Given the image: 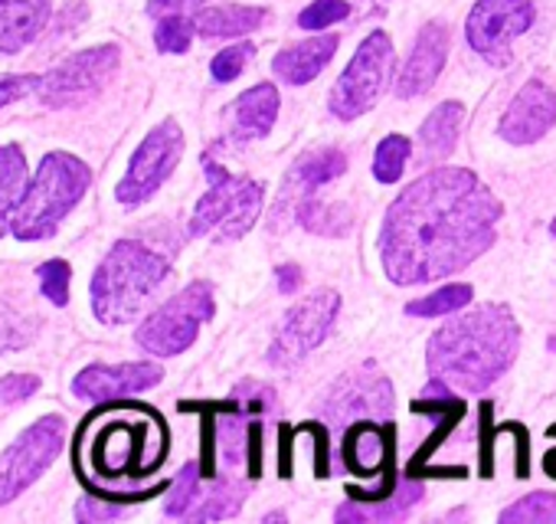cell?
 Here are the masks:
<instances>
[{
    "instance_id": "1",
    "label": "cell",
    "mask_w": 556,
    "mask_h": 524,
    "mask_svg": "<svg viewBox=\"0 0 556 524\" xmlns=\"http://www.w3.org/2000/svg\"><path fill=\"white\" fill-rule=\"evenodd\" d=\"M501 203L465 167H439L413 180L380 229L383 273L393 286H426L462 273L497 236Z\"/></svg>"
},
{
    "instance_id": "2",
    "label": "cell",
    "mask_w": 556,
    "mask_h": 524,
    "mask_svg": "<svg viewBox=\"0 0 556 524\" xmlns=\"http://www.w3.org/2000/svg\"><path fill=\"white\" fill-rule=\"evenodd\" d=\"M520 351V325L504 305H478L445 322L426 351L429 374L452 390H488Z\"/></svg>"
},
{
    "instance_id": "3",
    "label": "cell",
    "mask_w": 556,
    "mask_h": 524,
    "mask_svg": "<svg viewBox=\"0 0 556 524\" xmlns=\"http://www.w3.org/2000/svg\"><path fill=\"white\" fill-rule=\"evenodd\" d=\"M170 276V262L141 239H118L92 276V312L102 325L135 322Z\"/></svg>"
},
{
    "instance_id": "4",
    "label": "cell",
    "mask_w": 556,
    "mask_h": 524,
    "mask_svg": "<svg viewBox=\"0 0 556 524\" xmlns=\"http://www.w3.org/2000/svg\"><path fill=\"white\" fill-rule=\"evenodd\" d=\"M92 187V171L83 158L70 151H50L37 164L34 177L14 207L11 233L24 242H40L56 236L63 220L79 207V200Z\"/></svg>"
},
{
    "instance_id": "5",
    "label": "cell",
    "mask_w": 556,
    "mask_h": 524,
    "mask_svg": "<svg viewBox=\"0 0 556 524\" xmlns=\"http://www.w3.org/2000/svg\"><path fill=\"white\" fill-rule=\"evenodd\" d=\"M203 171L210 177V190L197 200L190 216V236H210L216 242L242 239L265 203V187L252 177L229 174L213 151L203 154Z\"/></svg>"
},
{
    "instance_id": "6",
    "label": "cell",
    "mask_w": 556,
    "mask_h": 524,
    "mask_svg": "<svg viewBox=\"0 0 556 524\" xmlns=\"http://www.w3.org/2000/svg\"><path fill=\"white\" fill-rule=\"evenodd\" d=\"M213 312H216L213 286L190 283L187 289L170 296L157 312H151L138 325L135 341L141 351H148L154 358H177L197 341L200 328L213 319Z\"/></svg>"
},
{
    "instance_id": "7",
    "label": "cell",
    "mask_w": 556,
    "mask_h": 524,
    "mask_svg": "<svg viewBox=\"0 0 556 524\" xmlns=\"http://www.w3.org/2000/svg\"><path fill=\"white\" fill-rule=\"evenodd\" d=\"M393 63H396V50H393L390 34L374 30L357 47L348 70L334 83V89L328 96L331 115L341 118V122H354V118L367 115L380 102V96L387 92L390 76H393Z\"/></svg>"
},
{
    "instance_id": "8",
    "label": "cell",
    "mask_w": 556,
    "mask_h": 524,
    "mask_svg": "<svg viewBox=\"0 0 556 524\" xmlns=\"http://www.w3.org/2000/svg\"><path fill=\"white\" fill-rule=\"evenodd\" d=\"M63 442H66V420L40 416L0 452V504H11L14 498H21L56 462Z\"/></svg>"
},
{
    "instance_id": "9",
    "label": "cell",
    "mask_w": 556,
    "mask_h": 524,
    "mask_svg": "<svg viewBox=\"0 0 556 524\" xmlns=\"http://www.w3.org/2000/svg\"><path fill=\"white\" fill-rule=\"evenodd\" d=\"M118 63H122V53L115 43L89 47V50L70 57L66 63L53 66L50 73L37 76L34 92L47 109L83 105L109 86V79L118 73Z\"/></svg>"
},
{
    "instance_id": "10",
    "label": "cell",
    "mask_w": 556,
    "mask_h": 524,
    "mask_svg": "<svg viewBox=\"0 0 556 524\" xmlns=\"http://www.w3.org/2000/svg\"><path fill=\"white\" fill-rule=\"evenodd\" d=\"M184 128L174 118H164L161 125H154L144 141L135 148L125 177L115 187L118 203L125 207H141L148 203L164 184L167 177L177 171L180 158H184Z\"/></svg>"
},
{
    "instance_id": "11",
    "label": "cell",
    "mask_w": 556,
    "mask_h": 524,
    "mask_svg": "<svg viewBox=\"0 0 556 524\" xmlns=\"http://www.w3.org/2000/svg\"><path fill=\"white\" fill-rule=\"evenodd\" d=\"M341 312V296L325 289L315 292L308 299H302L299 305H292V312L278 322L275 338L265 351L271 367H295L299 361H305L334 328Z\"/></svg>"
},
{
    "instance_id": "12",
    "label": "cell",
    "mask_w": 556,
    "mask_h": 524,
    "mask_svg": "<svg viewBox=\"0 0 556 524\" xmlns=\"http://www.w3.org/2000/svg\"><path fill=\"white\" fill-rule=\"evenodd\" d=\"M393 384L367 361L348 374H341L325 400H321V416L331 426H351L361 420H387L393 413Z\"/></svg>"
},
{
    "instance_id": "13",
    "label": "cell",
    "mask_w": 556,
    "mask_h": 524,
    "mask_svg": "<svg viewBox=\"0 0 556 524\" xmlns=\"http://www.w3.org/2000/svg\"><path fill=\"white\" fill-rule=\"evenodd\" d=\"M533 24L530 0H478L468 14L465 37L468 47L491 66L510 63V47Z\"/></svg>"
},
{
    "instance_id": "14",
    "label": "cell",
    "mask_w": 556,
    "mask_h": 524,
    "mask_svg": "<svg viewBox=\"0 0 556 524\" xmlns=\"http://www.w3.org/2000/svg\"><path fill=\"white\" fill-rule=\"evenodd\" d=\"M348 171V154L338 148H321V151H305L295 167L286 174L282 194L275 200L271 210V226H282V220H295V210L315 197L321 187H328L331 180H338Z\"/></svg>"
},
{
    "instance_id": "15",
    "label": "cell",
    "mask_w": 556,
    "mask_h": 524,
    "mask_svg": "<svg viewBox=\"0 0 556 524\" xmlns=\"http://www.w3.org/2000/svg\"><path fill=\"white\" fill-rule=\"evenodd\" d=\"M164 380V367L151 361H135V364H89L76 374L73 394L89 403H105L131 394H144L154 384Z\"/></svg>"
},
{
    "instance_id": "16",
    "label": "cell",
    "mask_w": 556,
    "mask_h": 524,
    "mask_svg": "<svg viewBox=\"0 0 556 524\" xmlns=\"http://www.w3.org/2000/svg\"><path fill=\"white\" fill-rule=\"evenodd\" d=\"M553 122H556V92L546 83L530 79L501 115V138L510 145H533L553 128Z\"/></svg>"
},
{
    "instance_id": "17",
    "label": "cell",
    "mask_w": 556,
    "mask_h": 524,
    "mask_svg": "<svg viewBox=\"0 0 556 524\" xmlns=\"http://www.w3.org/2000/svg\"><path fill=\"white\" fill-rule=\"evenodd\" d=\"M445 60H448V30H445V24L432 21L419 30L403 73L396 76V96L416 99V96L429 92L435 86Z\"/></svg>"
},
{
    "instance_id": "18",
    "label": "cell",
    "mask_w": 556,
    "mask_h": 524,
    "mask_svg": "<svg viewBox=\"0 0 556 524\" xmlns=\"http://www.w3.org/2000/svg\"><path fill=\"white\" fill-rule=\"evenodd\" d=\"M278 118V89L271 83H258L252 89H245L226 112V128H229V141L245 145L255 138H265L271 132Z\"/></svg>"
},
{
    "instance_id": "19",
    "label": "cell",
    "mask_w": 556,
    "mask_h": 524,
    "mask_svg": "<svg viewBox=\"0 0 556 524\" xmlns=\"http://www.w3.org/2000/svg\"><path fill=\"white\" fill-rule=\"evenodd\" d=\"M53 0H0V53H24L50 24Z\"/></svg>"
},
{
    "instance_id": "20",
    "label": "cell",
    "mask_w": 556,
    "mask_h": 524,
    "mask_svg": "<svg viewBox=\"0 0 556 524\" xmlns=\"http://www.w3.org/2000/svg\"><path fill=\"white\" fill-rule=\"evenodd\" d=\"M338 47H341L338 34H321V37H312V40L292 43L271 60V73L282 83H289V86H308L334 60Z\"/></svg>"
},
{
    "instance_id": "21",
    "label": "cell",
    "mask_w": 556,
    "mask_h": 524,
    "mask_svg": "<svg viewBox=\"0 0 556 524\" xmlns=\"http://www.w3.org/2000/svg\"><path fill=\"white\" fill-rule=\"evenodd\" d=\"M344 462L357 475H377L390 465V429H380L370 420L351 423L344 436Z\"/></svg>"
},
{
    "instance_id": "22",
    "label": "cell",
    "mask_w": 556,
    "mask_h": 524,
    "mask_svg": "<svg viewBox=\"0 0 556 524\" xmlns=\"http://www.w3.org/2000/svg\"><path fill=\"white\" fill-rule=\"evenodd\" d=\"M268 21L265 8H245V4H219V8H206L193 17V30L200 37H245L252 30H258Z\"/></svg>"
},
{
    "instance_id": "23",
    "label": "cell",
    "mask_w": 556,
    "mask_h": 524,
    "mask_svg": "<svg viewBox=\"0 0 556 524\" xmlns=\"http://www.w3.org/2000/svg\"><path fill=\"white\" fill-rule=\"evenodd\" d=\"M27 154L21 145H0V236L11 233L14 207L27 187Z\"/></svg>"
},
{
    "instance_id": "24",
    "label": "cell",
    "mask_w": 556,
    "mask_h": 524,
    "mask_svg": "<svg viewBox=\"0 0 556 524\" xmlns=\"http://www.w3.org/2000/svg\"><path fill=\"white\" fill-rule=\"evenodd\" d=\"M462 118L465 109L462 102H442L419 128V145L426 151V158H445L455 151L458 132H462Z\"/></svg>"
},
{
    "instance_id": "25",
    "label": "cell",
    "mask_w": 556,
    "mask_h": 524,
    "mask_svg": "<svg viewBox=\"0 0 556 524\" xmlns=\"http://www.w3.org/2000/svg\"><path fill=\"white\" fill-rule=\"evenodd\" d=\"M295 220L312 229V233H321V236H344L348 226H351V213L341 210L338 203H321L315 197H308L299 210H295Z\"/></svg>"
},
{
    "instance_id": "26",
    "label": "cell",
    "mask_w": 556,
    "mask_h": 524,
    "mask_svg": "<svg viewBox=\"0 0 556 524\" xmlns=\"http://www.w3.org/2000/svg\"><path fill=\"white\" fill-rule=\"evenodd\" d=\"M471 299H475V289H471V286H465V283H455V286H442V289H435V292H432V296H426V299L409 302V305H406V312H409V315H416V319L455 315V312L468 309V302H471Z\"/></svg>"
},
{
    "instance_id": "27",
    "label": "cell",
    "mask_w": 556,
    "mask_h": 524,
    "mask_svg": "<svg viewBox=\"0 0 556 524\" xmlns=\"http://www.w3.org/2000/svg\"><path fill=\"white\" fill-rule=\"evenodd\" d=\"M409 154H413L409 138H403V135H387V138L377 145V154H374V177H377L380 184H396V180L403 177L406 164H409Z\"/></svg>"
},
{
    "instance_id": "28",
    "label": "cell",
    "mask_w": 556,
    "mask_h": 524,
    "mask_svg": "<svg viewBox=\"0 0 556 524\" xmlns=\"http://www.w3.org/2000/svg\"><path fill=\"white\" fill-rule=\"evenodd\" d=\"M504 524H556V495L553 491H533L514 501L501 511Z\"/></svg>"
},
{
    "instance_id": "29",
    "label": "cell",
    "mask_w": 556,
    "mask_h": 524,
    "mask_svg": "<svg viewBox=\"0 0 556 524\" xmlns=\"http://www.w3.org/2000/svg\"><path fill=\"white\" fill-rule=\"evenodd\" d=\"M245 501V485H236V482H219L216 491L190 514V521L203 524V521H226L232 514H239Z\"/></svg>"
},
{
    "instance_id": "30",
    "label": "cell",
    "mask_w": 556,
    "mask_h": 524,
    "mask_svg": "<svg viewBox=\"0 0 556 524\" xmlns=\"http://www.w3.org/2000/svg\"><path fill=\"white\" fill-rule=\"evenodd\" d=\"M419 498H422V488L419 485H406L400 491V498H393V501H387V504H380L374 511H364L357 504H341L338 508V521H390V517H400L403 511H409V504H416Z\"/></svg>"
},
{
    "instance_id": "31",
    "label": "cell",
    "mask_w": 556,
    "mask_h": 524,
    "mask_svg": "<svg viewBox=\"0 0 556 524\" xmlns=\"http://www.w3.org/2000/svg\"><path fill=\"white\" fill-rule=\"evenodd\" d=\"M37 279H40V289L43 296L56 305V309H66L70 305V279H73V270L66 259H50L37 270Z\"/></svg>"
},
{
    "instance_id": "32",
    "label": "cell",
    "mask_w": 556,
    "mask_h": 524,
    "mask_svg": "<svg viewBox=\"0 0 556 524\" xmlns=\"http://www.w3.org/2000/svg\"><path fill=\"white\" fill-rule=\"evenodd\" d=\"M193 34H197L193 21L180 17V14H170V17H161V24L154 27V47L161 53H187Z\"/></svg>"
},
{
    "instance_id": "33",
    "label": "cell",
    "mask_w": 556,
    "mask_h": 524,
    "mask_svg": "<svg viewBox=\"0 0 556 524\" xmlns=\"http://www.w3.org/2000/svg\"><path fill=\"white\" fill-rule=\"evenodd\" d=\"M197 485H200V469H197V462H187V465L180 469V475L174 478V485H170V495H167V501H164V511H167L170 517L190 514V504L197 501Z\"/></svg>"
},
{
    "instance_id": "34",
    "label": "cell",
    "mask_w": 556,
    "mask_h": 524,
    "mask_svg": "<svg viewBox=\"0 0 556 524\" xmlns=\"http://www.w3.org/2000/svg\"><path fill=\"white\" fill-rule=\"evenodd\" d=\"M351 17V4L348 0H315V4H308L302 14H299V27L302 30H325L331 24H341Z\"/></svg>"
},
{
    "instance_id": "35",
    "label": "cell",
    "mask_w": 556,
    "mask_h": 524,
    "mask_svg": "<svg viewBox=\"0 0 556 524\" xmlns=\"http://www.w3.org/2000/svg\"><path fill=\"white\" fill-rule=\"evenodd\" d=\"M252 53H255L252 43H236V47L219 50V53L213 57V63H210V76H213L216 83H232V79L245 70V63L252 60Z\"/></svg>"
},
{
    "instance_id": "36",
    "label": "cell",
    "mask_w": 556,
    "mask_h": 524,
    "mask_svg": "<svg viewBox=\"0 0 556 524\" xmlns=\"http://www.w3.org/2000/svg\"><path fill=\"white\" fill-rule=\"evenodd\" d=\"M37 390H40V377L37 374H8V377H0V403H4V407L30 400Z\"/></svg>"
},
{
    "instance_id": "37",
    "label": "cell",
    "mask_w": 556,
    "mask_h": 524,
    "mask_svg": "<svg viewBox=\"0 0 556 524\" xmlns=\"http://www.w3.org/2000/svg\"><path fill=\"white\" fill-rule=\"evenodd\" d=\"M76 517L79 521H89V524H99V521H115L122 517V508L118 504H109V498H99V495H89L76 504Z\"/></svg>"
},
{
    "instance_id": "38",
    "label": "cell",
    "mask_w": 556,
    "mask_h": 524,
    "mask_svg": "<svg viewBox=\"0 0 556 524\" xmlns=\"http://www.w3.org/2000/svg\"><path fill=\"white\" fill-rule=\"evenodd\" d=\"M37 89V76H24V73H14V76H0V109L30 96Z\"/></svg>"
},
{
    "instance_id": "39",
    "label": "cell",
    "mask_w": 556,
    "mask_h": 524,
    "mask_svg": "<svg viewBox=\"0 0 556 524\" xmlns=\"http://www.w3.org/2000/svg\"><path fill=\"white\" fill-rule=\"evenodd\" d=\"M275 279H278V292H295L302 289V270L295 266V262H286V266H278L275 270Z\"/></svg>"
},
{
    "instance_id": "40",
    "label": "cell",
    "mask_w": 556,
    "mask_h": 524,
    "mask_svg": "<svg viewBox=\"0 0 556 524\" xmlns=\"http://www.w3.org/2000/svg\"><path fill=\"white\" fill-rule=\"evenodd\" d=\"M190 4H197V0H151V4H148V14H151V17H157V14H174V11H184V8H190Z\"/></svg>"
},
{
    "instance_id": "41",
    "label": "cell",
    "mask_w": 556,
    "mask_h": 524,
    "mask_svg": "<svg viewBox=\"0 0 556 524\" xmlns=\"http://www.w3.org/2000/svg\"><path fill=\"white\" fill-rule=\"evenodd\" d=\"M543 465H546V472H549V475H556V449L543 459Z\"/></svg>"
},
{
    "instance_id": "42",
    "label": "cell",
    "mask_w": 556,
    "mask_h": 524,
    "mask_svg": "<svg viewBox=\"0 0 556 524\" xmlns=\"http://www.w3.org/2000/svg\"><path fill=\"white\" fill-rule=\"evenodd\" d=\"M549 233H553V236H556V220H553V226H549Z\"/></svg>"
}]
</instances>
